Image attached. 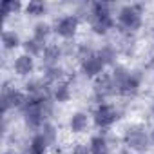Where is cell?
Instances as JSON below:
<instances>
[{"label":"cell","instance_id":"obj_1","mask_svg":"<svg viewBox=\"0 0 154 154\" xmlns=\"http://www.w3.org/2000/svg\"><path fill=\"white\" fill-rule=\"evenodd\" d=\"M112 82L116 85V93L122 96H134L140 91V74L129 72L125 67H116L112 71Z\"/></svg>","mask_w":154,"mask_h":154},{"label":"cell","instance_id":"obj_2","mask_svg":"<svg viewBox=\"0 0 154 154\" xmlns=\"http://www.w3.org/2000/svg\"><path fill=\"white\" fill-rule=\"evenodd\" d=\"M89 22H91V27L96 35H105L114 26L112 15H111V6L107 2H94L91 6Z\"/></svg>","mask_w":154,"mask_h":154},{"label":"cell","instance_id":"obj_3","mask_svg":"<svg viewBox=\"0 0 154 154\" xmlns=\"http://www.w3.org/2000/svg\"><path fill=\"white\" fill-rule=\"evenodd\" d=\"M118 24L125 31H136L141 26V6L140 4L123 6L118 11Z\"/></svg>","mask_w":154,"mask_h":154},{"label":"cell","instance_id":"obj_4","mask_svg":"<svg viewBox=\"0 0 154 154\" xmlns=\"http://www.w3.org/2000/svg\"><path fill=\"white\" fill-rule=\"evenodd\" d=\"M125 143L136 150V152H145L150 147V138L147 136V132L140 127H131L125 132Z\"/></svg>","mask_w":154,"mask_h":154},{"label":"cell","instance_id":"obj_5","mask_svg":"<svg viewBox=\"0 0 154 154\" xmlns=\"http://www.w3.org/2000/svg\"><path fill=\"white\" fill-rule=\"evenodd\" d=\"M116 118H118V112H116V109H114L112 105H109V103H100V105L96 107V111H94V123H96L98 127H102V129L111 127V125L116 122Z\"/></svg>","mask_w":154,"mask_h":154},{"label":"cell","instance_id":"obj_6","mask_svg":"<svg viewBox=\"0 0 154 154\" xmlns=\"http://www.w3.org/2000/svg\"><path fill=\"white\" fill-rule=\"evenodd\" d=\"M76 29H78V17H74V15L62 17L54 24V31L62 38H72L76 35Z\"/></svg>","mask_w":154,"mask_h":154},{"label":"cell","instance_id":"obj_7","mask_svg":"<svg viewBox=\"0 0 154 154\" xmlns=\"http://www.w3.org/2000/svg\"><path fill=\"white\" fill-rule=\"evenodd\" d=\"M82 63V71H84V74L85 76H98V74H102L103 72V63H102V60L98 58V54L94 53V54H91L89 58H85V60H82L80 62Z\"/></svg>","mask_w":154,"mask_h":154},{"label":"cell","instance_id":"obj_8","mask_svg":"<svg viewBox=\"0 0 154 154\" xmlns=\"http://www.w3.org/2000/svg\"><path fill=\"white\" fill-rule=\"evenodd\" d=\"M94 93H96V98H98V100H103V98L114 94V93H116V85H114V82H112V76H102V78L96 82Z\"/></svg>","mask_w":154,"mask_h":154},{"label":"cell","instance_id":"obj_9","mask_svg":"<svg viewBox=\"0 0 154 154\" xmlns=\"http://www.w3.org/2000/svg\"><path fill=\"white\" fill-rule=\"evenodd\" d=\"M33 69H35L33 56H29V54H20V56L15 60V71H17V74L26 76V74L33 72Z\"/></svg>","mask_w":154,"mask_h":154},{"label":"cell","instance_id":"obj_10","mask_svg":"<svg viewBox=\"0 0 154 154\" xmlns=\"http://www.w3.org/2000/svg\"><path fill=\"white\" fill-rule=\"evenodd\" d=\"M60 56H62V49L58 45H47V47H44L42 62L45 63V67H54V65H58Z\"/></svg>","mask_w":154,"mask_h":154},{"label":"cell","instance_id":"obj_11","mask_svg":"<svg viewBox=\"0 0 154 154\" xmlns=\"http://www.w3.org/2000/svg\"><path fill=\"white\" fill-rule=\"evenodd\" d=\"M45 149H47V141L44 140L42 134H36L29 141V147L26 149V154H45Z\"/></svg>","mask_w":154,"mask_h":154},{"label":"cell","instance_id":"obj_12","mask_svg":"<svg viewBox=\"0 0 154 154\" xmlns=\"http://www.w3.org/2000/svg\"><path fill=\"white\" fill-rule=\"evenodd\" d=\"M87 123H89V120H87V114H84V112H74L69 122L72 132H84L87 129Z\"/></svg>","mask_w":154,"mask_h":154},{"label":"cell","instance_id":"obj_13","mask_svg":"<svg viewBox=\"0 0 154 154\" xmlns=\"http://www.w3.org/2000/svg\"><path fill=\"white\" fill-rule=\"evenodd\" d=\"M91 154H109V143L103 136H94L89 143Z\"/></svg>","mask_w":154,"mask_h":154},{"label":"cell","instance_id":"obj_14","mask_svg":"<svg viewBox=\"0 0 154 154\" xmlns=\"http://www.w3.org/2000/svg\"><path fill=\"white\" fill-rule=\"evenodd\" d=\"M96 54H98V58L102 60L103 65H112L116 62V49L112 45H103L102 49L96 51Z\"/></svg>","mask_w":154,"mask_h":154},{"label":"cell","instance_id":"obj_15","mask_svg":"<svg viewBox=\"0 0 154 154\" xmlns=\"http://www.w3.org/2000/svg\"><path fill=\"white\" fill-rule=\"evenodd\" d=\"M49 35H51V26L45 24V22H38L35 26V29H33V38L36 42H40V44H45Z\"/></svg>","mask_w":154,"mask_h":154},{"label":"cell","instance_id":"obj_16","mask_svg":"<svg viewBox=\"0 0 154 154\" xmlns=\"http://www.w3.org/2000/svg\"><path fill=\"white\" fill-rule=\"evenodd\" d=\"M53 98L56 102H67L71 98V89H69V84H56L54 89H53Z\"/></svg>","mask_w":154,"mask_h":154},{"label":"cell","instance_id":"obj_17","mask_svg":"<svg viewBox=\"0 0 154 154\" xmlns=\"http://www.w3.org/2000/svg\"><path fill=\"white\" fill-rule=\"evenodd\" d=\"M26 13L31 17H42L45 13V4L42 0H31V2L26 6Z\"/></svg>","mask_w":154,"mask_h":154},{"label":"cell","instance_id":"obj_18","mask_svg":"<svg viewBox=\"0 0 154 154\" xmlns=\"http://www.w3.org/2000/svg\"><path fill=\"white\" fill-rule=\"evenodd\" d=\"M40 134L44 136V140L47 141V145H53V143L56 141V127H54L53 123H49V122H45V123L42 125Z\"/></svg>","mask_w":154,"mask_h":154},{"label":"cell","instance_id":"obj_19","mask_svg":"<svg viewBox=\"0 0 154 154\" xmlns=\"http://www.w3.org/2000/svg\"><path fill=\"white\" fill-rule=\"evenodd\" d=\"M2 44H4L6 49H15V47H18L20 38L15 31H4L2 33Z\"/></svg>","mask_w":154,"mask_h":154},{"label":"cell","instance_id":"obj_20","mask_svg":"<svg viewBox=\"0 0 154 154\" xmlns=\"http://www.w3.org/2000/svg\"><path fill=\"white\" fill-rule=\"evenodd\" d=\"M62 74H63V71H62L58 65H54V67H45V72H44L45 82H49V84H56V82L62 78Z\"/></svg>","mask_w":154,"mask_h":154},{"label":"cell","instance_id":"obj_21","mask_svg":"<svg viewBox=\"0 0 154 154\" xmlns=\"http://www.w3.org/2000/svg\"><path fill=\"white\" fill-rule=\"evenodd\" d=\"M42 47H44V44L36 42L35 38H31V40H26V42H24L26 54H29V56H36V54H40V53H42Z\"/></svg>","mask_w":154,"mask_h":154},{"label":"cell","instance_id":"obj_22","mask_svg":"<svg viewBox=\"0 0 154 154\" xmlns=\"http://www.w3.org/2000/svg\"><path fill=\"white\" fill-rule=\"evenodd\" d=\"M20 8H22V4L18 2V0H4L2 13H4V17H9L11 13H17V11H20Z\"/></svg>","mask_w":154,"mask_h":154},{"label":"cell","instance_id":"obj_23","mask_svg":"<svg viewBox=\"0 0 154 154\" xmlns=\"http://www.w3.org/2000/svg\"><path fill=\"white\" fill-rule=\"evenodd\" d=\"M72 154H91V150L85 145H74L72 147Z\"/></svg>","mask_w":154,"mask_h":154},{"label":"cell","instance_id":"obj_24","mask_svg":"<svg viewBox=\"0 0 154 154\" xmlns=\"http://www.w3.org/2000/svg\"><path fill=\"white\" fill-rule=\"evenodd\" d=\"M4 154H15V152H4Z\"/></svg>","mask_w":154,"mask_h":154},{"label":"cell","instance_id":"obj_25","mask_svg":"<svg viewBox=\"0 0 154 154\" xmlns=\"http://www.w3.org/2000/svg\"><path fill=\"white\" fill-rule=\"evenodd\" d=\"M152 141H154V131H152Z\"/></svg>","mask_w":154,"mask_h":154},{"label":"cell","instance_id":"obj_26","mask_svg":"<svg viewBox=\"0 0 154 154\" xmlns=\"http://www.w3.org/2000/svg\"><path fill=\"white\" fill-rule=\"evenodd\" d=\"M152 112H154V105H152Z\"/></svg>","mask_w":154,"mask_h":154}]
</instances>
